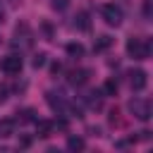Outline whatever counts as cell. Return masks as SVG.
Here are the masks:
<instances>
[{
  "mask_svg": "<svg viewBox=\"0 0 153 153\" xmlns=\"http://www.w3.org/2000/svg\"><path fill=\"white\" fill-rule=\"evenodd\" d=\"M12 45L19 48V50H26L33 45V31L29 29V24H17L14 26V33H12Z\"/></svg>",
  "mask_w": 153,
  "mask_h": 153,
  "instance_id": "cell-2",
  "label": "cell"
},
{
  "mask_svg": "<svg viewBox=\"0 0 153 153\" xmlns=\"http://www.w3.org/2000/svg\"><path fill=\"white\" fill-rule=\"evenodd\" d=\"M45 100H48V105L53 108V112H57V115H65V112L69 110V105H67V100H65L62 93L48 91V93H45Z\"/></svg>",
  "mask_w": 153,
  "mask_h": 153,
  "instance_id": "cell-6",
  "label": "cell"
},
{
  "mask_svg": "<svg viewBox=\"0 0 153 153\" xmlns=\"http://www.w3.org/2000/svg\"><path fill=\"white\" fill-rule=\"evenodd\" d=\"M146 84H148V74H146L143 69H131V72H129V86H131L134 91H143Z\"/></svg>",
  "mask_w": 153,
  "mask_h": 153,
  "instance_id": "cell-7",
  "label": "cell"
},
{
  "mask_svg": "<svg viewBox=\"0 0 153 153\" xmlns=\"http://www.w3.org/2000/svg\"><path fill=\"white\" fill-rule=\"evenodd\" d=\"M88 76H91V69H74L69 74V84L72 86H84L88 81Z\"/></svg>",
  "mask_w": 153,
  "mask_h": 153,
  "instance_id": "cell-9",
  "label": "cell"
},
{
  "mask_svg": "<svg viewBox=\"0 0 153 153\" xmlns=\"http://www.w3.org/2000/svg\"><path fill=\"white\" fill-rule=\"evenodd\" d=\"M43 31H45V36H48V38H53V29H50V24H48V22H43Z\"/></svg>",
  "mask_w": 153,
  "mask_h": 153,
  "instance_id": "cell-19",
  "label": "cell"
},
{
  "mask_svg": "<svg viewBox=\"0 0 153 153\" xmlns=\"http://www.w3.org/2000/svg\"><path fill=\"white\" fill-rule=\"evenodd\" d=\"M67 148L74 151V153H76V151H84V148H86V141H84L81 136H69V139H67Z\"/></svg>",
  "mask_w": 153,
  "mask_h": 153,
  "instance_id": "cell-14",
  "label": "cell"
},
{
  "mask_svg": "<svg viewBox=\"0 0 153 153\" xmlns=\"http://www.w3.org/2000/svg\"><path fill=\"white\" fill-rule=\"evenodd\" d=\"M53 129H55V122L53 120H36V134L41 139H48L53 134Z\"/></svg>",
  "mask_w": 153,
  "mask_h": 153,
  "instance_id": "cell-8",
  "label": "cell"
},
{
  "mask_svg": "<svg viewBox=\"0 0 153 153\" xmlns=\"http://www.w3.org/2000/svg\"><path fill=\"white\" fill-rule=\"evenodd\" d=\"M22 67H24V60H22V55H17V53H10V55H5V57L0 60V69H2L5 74H10V76L19 74Z\"/></svg>",
  "mask_w": 153,
  "mask_h": 153,
  "instance_id": "cell-4",
  "label": "cell"
},
{
  "mask_svg": "<svg viewBox=\"0 0 153 153\" xmlns=\"http://www.w3.org/2000/svg\"><path fill=\"white\" fill-rule=\"evenodd\" d=\"M17 115H22V117H17L22 124H24V122H36V117H33V110H29V108H26V110H19Z\"/></svg>",
  "mask_w": 153,
  "mask_h": 153,
  "instance_id": "cell-16",
  "label": "cell"
},
{
  "mask_svg": "<svg viewBox=\"0 0 153 153\" xmlns=\"http://www.w3.org/2000/svg\"><path fill=\"white\" fill-rule=\"evenodd\" d=\"M50 5H53L55 10H65V7L69 5V0H50Z\"/></svg>",
  "mask_w": 153,
  "mask_h": 153,
  "instance_id": "cell-18",
  "label": "cell"
},
{
  "mask_svg": "<svg viewBox=\"0 0 153 153\" xmlns=\"http://www.w3.org/2000/svg\"><path fill=\"white\" fill-rule=\"evenodd\" d=\"M14 127H17V120H12V117H2V120H0V139L12 136V134H14Z\"/></svg>",
  "mask_w": 153,
  "mask_h": 153,
  "instance_id": "cell-10",
  "label": "cell"
},
{
  "mask_svg": "<svg viewBox=\"0 0 153 153\" xmlns=\"http://www.w3.org/2000/svg\"><path fill=\"white\" fill-rule=\"evenodd\" d=\"M67 55L72 57V60H79V57H84V53H86V48L81 45V43H67Z\"/></svg>",
  "mask_w": 153,
  "mask_h": 153,
  "instance_id": "cell-12",
  "label": "cell"
},
{
  "mask_svg": "<svg viewBox=\"0 0 153 153\" xmlns=\"http://www.w3.org/2000/svg\"><path fill=\"white\" fill-rule=\"evenodd\" d=\"M127 55L134 57V60H148L151 57V41L141 38V36L127 38Z\"/></svg>",
  "mask_w": 153,
  "mask_h": 153,
  "instance_id": "cell-1",
  "label": "cell"
},
{
  "mask_svg": "<svg viewBox=\"0 0 153 153\" xmlns=\"http://www.w3.org/2000/svg\"><path fill=\"white\" fill-rule=\"evenodd\" d=\"M129 112H131L136 120L146 122V120H151V103H148L146 98H131V100H129Z\"/></svg>",
  "mask_w": 153,
  "mask_h": 153,
  "instance_id": "cell-5",
  "label": "cell"
},
{
  "mask_svg": "<svg viewBox=\"0 0 153 153\" xmlns=\"http://www.w3.org/2000/svg\"><path fill=\"white\" fill-rule=\"evenodd\" d=\"M45 57H48V55H45V53H38V55H36V57H33V67H36V69H41V67H43V65H45Z\"/></svg>",
  "mask_w": 153,
  "mask_h": 153,
  "instance_id": "cell-17",
  "label": "cell"
},
{
  "mask_svg": "<svg viewBox=\"0 0 153 153\" xmlns=\"http://www.w3.org/2000/svg\"><path fill=\"white\" fill-rule=\"evenodd\" d=\"M110 45H112V38H110V36H98L96 43H93V53H103V50H108Z\"/></svg>",
  "mask_w": 153,
  "mask_h": 153,
  "instance_id": "cell-13",
  "label": "cell"
},
{
  "mask_svg": "<svg viewBox=\"0 0 153 153\" xmlns=\"http://www.w3.org/2000/svg\"><path fill=\"white\" fill-rule=\"evenodd\" d=\"M2 19H5V12H2V7H0V24H2Z\"/></svg>",
  "mask_w": 153,
  "mask_h": 153,
  "instance_id": "cell-20",
  "label": "cell"
},
{
  "mask_svg": "<svg viewBox=\"0 0 153 153\" xmlns=\"http://www.w3.org/2000/svg\"><path fill=\"white\" fill-rule=\"evenodd\" d=\"M74 26L79 29V31H88L91 29V19H88V12H76V17H74Z\"/></svg>",
  "mask_w": 153,
  "mask_h": 153,
  "instance_id": "cell-11",
  "label": "cell"
},
{
  "mask_svg": "<svg viewBox=\"0 0 153 153\" xmlns=\"http://www.w3.org/2000/svg\"><path fill=\"white\" fill-rule=\"evenodd\" d=\"M100 17H103V22H105L108 26H120V24H122V19H124L122 7H120V5H115V2H105V5L100 7Z\"/></svg>",
  "mask_w": 153,
  "mask_h": 153,
  "instance_id": "cell-3",
  "label": "cell"
},
{
  "mask_svg": "<svg viewBox=\"0 0 153 153\" xmlns=\"http://www.w3.org/2000/svg\"><path fill=\"white\" fill-rule=\"evenodd\" d=\"M117 88H120V84H117V79H105V84H103V93L105 96H115L117 93Z\"/></svg>",
  "mask_w": 153,
  "mask_h": 153,
  "instance_id": "cell-15",
  "label": "cell"
}]
</instances>
